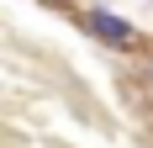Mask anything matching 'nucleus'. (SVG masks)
<instances>
[{
	"label": "nucleus",
	"instance_id": "obj_1",
	"mask_svg": "<svg viewBox=\"0 0 153 148\" xmlns=\"http://www.w3.org/2000/svg\"><path fill=\"white\" fill-rule=\"evenodd\" d=\"M85 32H90L95 43H106V48H132V21L127 16H116V11H106V5H90L85 11Z\"/></svg>",
	"mask_w": 153,
	"mask_h": 148
}]
</instances>
